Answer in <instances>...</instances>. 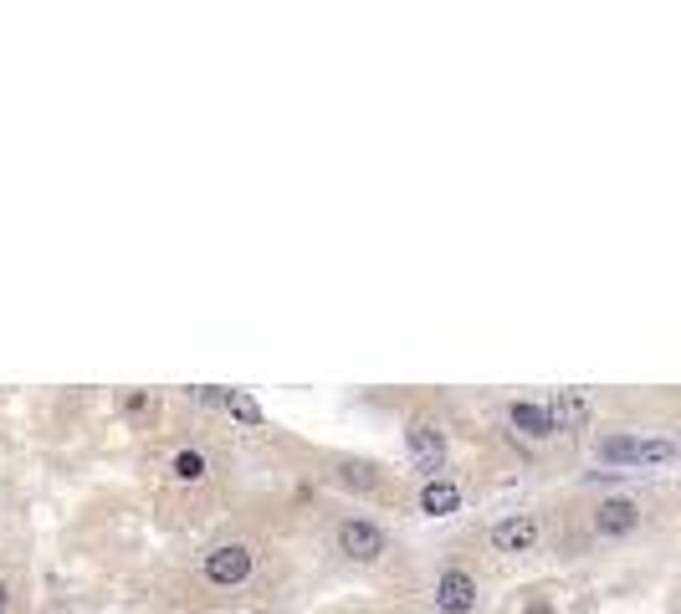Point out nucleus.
Returning a JSON list of instances; mask_svg holds the SVG:
<instances>
[{"mask_svg": "<svg viewBox=\"0 0 681 614\" xmlns=\"http://www.w3.org/2000/svg\"><path fill=\"white\" fill-rule=\"evenodd\" d=\"M507 420H513L523 435H533V441H543V435H553V425H548L543 405H513V410H507Z\"/></svg>", "mask_w": 681, "mask_h": 614, "instance_id": "obj_10", "label": "nucleus"}, {"mask_svg": "<svg viewBox=\"0 0 681 614\" xmlns=\"http://www.w3.org/2000/svg\"><path fill=\"white\" fill-rule=\"evenodd\" d=\"M461 507V492H456V481H425L420 487V512H431V517H446V512H456Z\"/></svg>", "mask_w": 681, "mask_h": 614, "instance_id": "obj_9", "label": "nucleus"}, {"mask_svg": "<svg viewBox=\"0 0 681 614\" xmlns=\"http://www.w3.org/2000/svg\"><path fill=\"white\" fill-rule=\"evenodd\" d=\"M338 548H344L349 558H359V563H374L379 553H385V533L364 517H349L344 528H338Z\"/></svg>", "mask_w": 681, "mask_h": 614, "instance_id": "obj_3", "label": "nucleus"}, {"mask_svg": "<svg viewBox=\"0 0 681 614\" xmlns=\"http://www.w3.org/2000/svg\"><path fill=\"white\" fill-rule=\"evenodd\" d=\"M605 456L610 461H671L676 456V446L671 441H605Z\"/></svg>", "mask_w": 681, "mask_h": 614, "instance_id": "obj_7", "label": "nucleus"}, {"mask_svg": "<svg viewBox=\"0 0 681 614\" xmlns=\"http://www.w3.org/2000/svg\"><path fill=\"white\" fill-rule=\"evenodd\" d=\"M543 415H548V425H553V430H579V425L589 420V405L579 400V394H559V400H548V405H543Z\"/></svg>", "mask_w": 681, "mask_h": 614, "instance_id": "obj_8", "label": "nucleus"}, {"mask_svg": "<svg viewBox=\"0 0 681 614\" xmlns=\"http://www.w3.org/2000/svg\"><path fill=\"white\" fill-rule=\"evenodd\" d=\"M528 614H548V609H528Z\"/></svg>", "mask_w": 681, "mask_h": 614, "instance_id": "obj_16", "label": "nucleus"}, {"mask_svg": "<svg viewBox=\"0 0 681 614\" xmlns=\"http://www.w3.org/2000/svg\"><path fill=\"white\" fill-rule=\"evenodd\" d=\"M123 410H129L134 420H149V415H154V400H149V394H129V400H123Z\"/></svg>", "mask_w": 681, "mask_h": 614, "instance_id": "obj_14", "label": "nucleus"}, {"mask_svg": "<svg viewBox=\"0 0 681 614\" xmlns=\"http://www.w3.org/2000/svg\"><path fill=\"white\" fill-rule=\"evenodd\" d=\"M338 476H344L349 487H374V466L369 461H344V466H338Z\"/></svg>", "mask_w": 681, "mask_h": 614, "instance_id": "obj_13", "label": "nucleus"}, {"mask_svg": "<svg viewBox=\"0 0 681 614\" xmlns=\"http://www.w3.org/2000/svg\"><path fill=\"white\" fill-rule=\"evenodd\" d=\"M436 604L446 614H466V609H477V579L472 574H461V568H446L441 584H436Z\"/></svg>", "mask_w": 681, "mask_h": 614, "instance_id": "obj_4", "label": "nucleus"}, {"mask_svg": "<svg viewBox=\"0 0 681 614\" xmlns=\"http://www.w3.org/2000/svg\"><path fill=\"white\" fill-rule=\"evenodd\" d=\"M221 405H226L241 425H262V405L251 400V394H221Z\"/></svg>", "mask_w": 681, "mask_h": 614, "instance_id": "obj_11", "label": "nucleus"}, {"mask_svg": "<svg viewBox=\"0 0 681 614\" xmlns=\"http://www.w3.org/2000/svg\"><path fill=\"white\" fill-rule=\"evenodd\" d=\"M635 522H641L635 502L630 497H610V502H600V512H594V533H600V538H625Z\"/></svg>", "mask_w": 681, "mask_h": 614, "instance_id": "obj_5", "label": "nucleus"}, {"mask_svg": "<svg viewBox=\"0 0 681 614\" xmlns=\"http://www.w3.org/2000/svg\"><path fill=\"white\" fill-rule=\"evenodd\" d=\"M0 609H6V584H0Z\"/></svg>", "mask_w": 681, "mask_h": 614, "instance_id": "obj_15", "label": "nucleus"}, {"mask_svg": "<svg viewBox=\"0 0 681 614\" xmlns=\"http://www.w3.org/2000/svg\"><path fill=\"white\" fill-rule=\"evenodd\" d=\"M538 543V522L533 517H502L492 528V548L497 553H528Z\"/></svg>", "mask_w": 681, "mask_h": 614, "instance_id": "obj_6", "label": "nucleus"}, {"mask_svg": "<svg viewBox=\"0 0 681 614\" xmlns=\"http://www.w3.org/2000/svg\"><path fill=\"white\" fill-rule=\"evenodd\" d=\"M246 574H251V548L226 543V548H210V553H205V579L216 584V589H231V584H241Z\"/></svg>", "mask_w": 681, "mask_h": 614, "instance_id": "obj_1", "label": "nucleus"}, {"mask_svg": "<svg viewBox=\"0 0 681 614\" xmlns=\"http://www.w3.org/2000/svg\"><path fill=\"white\" fill-rule=\"evenodd\" d=\"M405 441H410V456H415L420 471H441V461H446V435H441V425H431V420H410Z\"/></svg>", "mask_w": 681, "mask_h": 614, "instance_id": "obj_2", "label": "nucleus"}, {"mask_svg": "<svg viewBox=\"0 0 681 614\" xmlns=\"http://www.w3.org/2000/svg\"><path fill=\"white\" fill-rule=\"evenodd\" d=\"M175 476H180V481H200V476H205V456H200V451H180V456H175Z\"/></svg>", "mask_w": 681, "mask_h": 614, "instance_id": "obj_12", "label": "nucleus"}]
</instances>
